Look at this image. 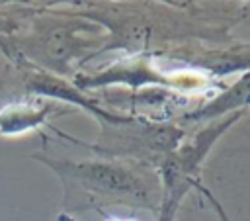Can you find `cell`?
<instances>
[{"label": "cell", "mask_w": 250, "mask_h": 221, "mask_svg": "<svg viewBox=\"0 0 250 221\" xmlns=\"http://www.w3.org/2000/svg\"><path fill=\"white\" fill-rule=\"evenodd\" d=\"M59 170H64L72 180L102 194H119V196H141L143 186L139 180L125 168L104 164V162H82V164H62Z\"/></svg>", "instance_id": "obj_1"}, {"label": "cell", "mask_w": 250, "mask_h": 221, "mask_svg": "<svg viewBox=\"0 0 250 221\" xmlns=\"http://www.w3.org/2000/svg\"><path fill=\"white\" fill-rule=\"evenodd\" d=\"M242 104H250V74H246L238 84H234V88H230L229 92H225L221 98H217L215 102H211L209 106H205L195 117H211V115H219L225 113L232 108H238Z\"/></svg>", "instance_id": "obj_2"}, {"label": "cell", "mask_w": 250, "mask_h": 221, "mask_svg": "<svg viewBox=\"0 0 250 221\" xmlns=\"http://www.w3.org/2000/svg\"><path fill=\"white\" fill-rule=\"evenodd\" d=\"M197 188H199V192H201V194H203V196H205V198H207V199H209V201L213 203V207H215V211H217V215L221 217V221H229V217L225 215V211H223V207H221V203H219V201H217V199H215V198L211 196V192H209L207 188H203V186H199V184H197Z\"/></svg>", "instance_id": "obj_3"}]
</instances>
